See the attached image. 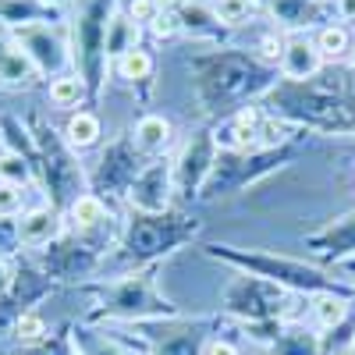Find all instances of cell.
Returning <instances> with one entry per match:
<instances>
[{"label": "cell", "mask_w": 355, "mask_h": 355, "mask_svg": "<svg viewBox=\"0 0 355 355\" xmlns=\"http://www.w3.org/2000/svg\"><path fill=\"white\" fill-rule=\"evenodd\" d=\"M323 64V53L316 50V40H306V36H295L284 43V53H281V71L291 78V82H306L320 71Z\"/></svg>", "instance_id": "cell-1"}, {"label": "cell", "mask_w": 355, "mask_h": 355, "mask_svg": "<svg viewBox=\"0 0 355 355\" xmlns=\"http://www.w3.org/2000/svg\"><path fill=\"white\" fill-rule=\"evenodd\" d=\"M21 214V185L0 182V217H15Z\"/></svg>", "instance_id": "cell-15"}, {"label": "cell", "mask_w": 355, "mask_h": 355, "mask_svg": "<svg viewBox=\"0 0 355 355\" xmlns=\"http://www.w3.org/2000/svg\"><path fill=\"white\" fill-rule=\"evenodd\" d=\"M206 355H239V352H234V345H227V341H210L206 345Z\"/></svg>", "instance_id": "cell-20"}, {"label": "cell", "mask_w": 355, "mask_h": 355, "mask_svg": "<svg viewBox=\"0 0 355 355\" xmlns=\"http://www.w3.org/2000/svg\"><path fill=\"white\" fill-rule=\"evenodd\" d=\"M8 50H11V43H8V40H4V33H0V57H4V53H8Z\"/></svg>", "instance_id": "cell-24"}, {"label": "cell", "mask_w": 355, "mask_h": 355, "mask_svg": "<svg viewBox=\"0 0 355 355\" xmlns=\"http://www.w3.org/2000/svg\"><path fill=\"white\" fill-rule=\"evenodd\" d=\"M15 331H18V338H21V341H40L46 327H43V316H40V313H21Z\"/></svg>", "instance_id": "cell-16"}, {"label": "cell", "mask_w": 355, "mask_h": 355, "mask_svg": "<svg viewBox=\"0 0 355 355\" xmlns=\"http://www.w3.org/2000/svg\"><path fill=\"white\" fill-rule=\"evenodd\" d=\"M160 15V8L153 0H132V21H153Z\"/></svg>", "instance_id": "cell-18"}, {"label": "cell", "mask_w": 355, "mask_h": 355, "mask_svg": "<svg viewBox=\"0 0 355 355\" xmlns=\"http://www.w3.org/2000/svg\"><path fill=\"white\" fill-rule=\"evenodd\" d=\"M8 284H11V270H8V263L0 259V295L8 291Z\"/></svg>", "instance_id": "cell-22"}, {"label": "cell", "mask_w": 355, "mask_h": 355, "mask_svg": "<svg viewBox=\"0 0 355 355\" xmlns=\"http://www.w3.org/2000/svg\"><path fill=\"white\" fill-rule=\"evenodd\" d=\"M313 313H316V320H320V327H334V323H341V320H345L348 306H345L341 299H316Z\"/></svg>", "instance_id": "cell-13"}, {"label": "cell", "mask_w": 355, "mask_h": 355, "mask_svg": "<svg viewBox=\"0 0 355 355\" xmlns=\"http://www.w3.org/2000/svg\"><path fill=\"white\" fill-rule=\"evenodd\" d=\"M274 15L284 25H313L320 18L316 0H274Z\"/></svg>", "instance_id": "cell-5"}, {"label": "cell", "mask_w": 355, "mask_h": 355, "mask_svg": "<svg viewBox=\"0 0 355 355\" xmlns=\"http://www.w3.org/2000/svg\"><path fill=\"white\" fill-rule=\"evenodd\" d=\"M128 50H139V25L132 18H110V28H107V57H121Z\"/></svg>", "instance_id": "cell-4"}, {"label": "cell", "mask_w": 355, "mask_h": 355, "mask_svg": "<svg viewBox=\"0 0 355 355\" xmlns=\"http://www.w3.org/2000/svg\"><path fill=\"white\" fill-rule=\"evenodd\" d=\"M50 100L57 107H75L82 100V78L75 75H61V78H53L50 82Z\"/></svg>", "instance_id": "cell-11"}, {"label": "cell", "mask_w": 355, "mask_h": 355, "mask_svg": "<svg viewBox=\"0 0 355 355\" xmlns=\"http://www.w3.org/2000/svg\"><path fill=\"white\" fill-rule=\"evenodd\" d=\"M178 28H182V21H178L174 11H160V15L153 18V33H157V36H171V33H178Z\"/></svg>", "instance_id": "cell-17"}, {"label": "cell", "mask_w": 355, "mask_h": 355, "mask_svg": "<svg viewBox=\"0 0 355 355\" xmlns=\"http://www.w3.org/2000/svg\"><path fill=\"white\" fill-rule=\"evenodd\" d=\"M348 46H352V40H348V28H345V25H323V28H320L316 50H320L323 57H345Z\"/></svg>", "instance_id": "cell-8"}, {"label": "cell", "mask_w": 355, "mask_h": 355, "mask_svg": "<svg viewBox=\"0 0 355 355\" xmlns=\"http://www.w3.org/2000/svg\"><path fill=\"white\" fill-rule=\"evenodd\" d=\"M153 4H157V8H160V11H171V8H174V4H178V0H153Z\"/></svg>", "instance_id": "cell-23"}, {"label": "cell", "mask_w": 355, "mask_h": 355, "mask_svg": "<svg viewBox=\"0 0 355 355\" xmlns=\"http://www.w3.org/2000/svg\"><path fill=\"white\" fill-rule=\"evenodd\" d=\"M252 11H256L252 0H217V4H214L217 21H227V25H239V21H245Z\"/></svg>", "instance_id": "cell-12"}, {"label": "cell", "mask_w": 355, "mask_h": 355, "mask_svg": "<svg viewBox=\"0 0 355 355\" xmlns=\"http://www.w3.org/2000/svg\"><path fill=\"white\" fill-rule=\"evenodd\" d=\"M71 220H75V227H82V231L96 227V224L103 220V202H100L96 196H78V199L71 202Z\"/></svg>", "instance_id": "cell-10"}, {"label": "cell", "mask_w": 355, "mask_h": 355, "mask_svg": "<svg viewBox=\"0 0 355 355\" xmlns=\"http://www.w3.org/2000/svg\"><path fill=\"white\" fill-rule=\"evenodd\" d=\"M171 142V121L160 114H150L135 125V146L142 153H160L164 146Z\"/></svg>", "instance_id": "cell-3"}, {"label": "cell", "mask_w": 355, "mask_h": 355, "mask_svg": "<svg viewBox=\"0 0 355 355\" xmlns=\"http://www.w3.org/2000/svg\"><path fill=\"white\" fill-rule=\"evenodd\" d=\"M33 71H36V61L18 46H11L0 57V78L4 82H25V78H33Z\"/></svg>", "instance_id": "cell-6"}, {"label": "cell", "mask_w": 355, "mask_h": 355, "mask_svg": "<svg viewBox=\"0 0 355 355\" xmlns=\"http://www.w3.org/2000/svg\"><path fill=\"white\" fill-rule=\"evenodd\" d=\"M53 234H57V217H53V210H46V206H40V210H28V214L18 220V239H21V245H28V249L46 245Z\"/></svg>", "instance_id": "cell-2"}, {"label": "cell", "mask_w": 355, "mask_h": 355, "mask_svg": "<svg viewBox=\"0 0 355 355\" xmlns=\"http://www.w3.org/2000/svg\"><path fill=\"white\" fill-rule=\"evenodd\" d=\"M338 15L345 21H355V0H338Z\"/></svg>", "instance_id": "cell-21"}, {"label": "cell", "mask_w": 355, "mask_h": 355, "mask_svg": "<svg viewBox=\"0 0 355 355\" xmlns=\"http://www.w3.org/2000/svg\"><path fill=\"white\" fill-rule=\"evenodd\" d=\"M117 71H121V78H128V82L150 78V71H153V57L146 53V50H128V53L117 57Z\"/></svg>", "instance_id": "cell-9"}, {"label": "cell", "mask_w": 355, "mask_h": 355, "mask_svg": "<svg viewBox=\"0 0 355 355\" xmlns=\"http://www.w3.org/2000/svg\"><path fill=\"white\" fill-rule=\"evenodd\" d=\"M68 139H71V146H78V150H85V146H93L96 139H100V121L93 114H85V110H78L71 121H68Z\"/></svg>", "instance_id": "cell-7"}, {"label": "cell", "mask_w": 355, "mask_h": 355, "mask_svg": "<svg viewBox=\"0 0 355 355\" xmlns=\"http://www.w3.org/2000/svg\"><path fill=\"white\" fill-rule=\"evenodd\" d=\"M281 53H284V43L281 40H274V36L263 40V57H281Z\"/></svg>", "instance_id": "cell-19"}, {"label": "cell", "mask_w": 355, "mask_h": 355, "mask_svg": "<svg viewBox=\"0 0 355 355\" xmlns=\"http://www.w3.org/2000/svg\"><path fill=\"white\" fill-rule=\"evenodd\" d=\"M338 355H355V345H345V348H341Z\"/></svg>", "instance_id": "cell-25"}, {"label": "cell", "mask_w": 355, "mask_h": 355, "mask_svg": "<svg viewBox=\"0 0 355 355\" xmlns=\"http://www.w3.org/2000/svg\"><path fill=\"white\" fill-rule=\"evenodd\" d=\"M0 182H11V185H25L28 182V167L21 157L8 153V157H0Z\"/></svg>", "instance_id": "cell-14"}]
</instances>
